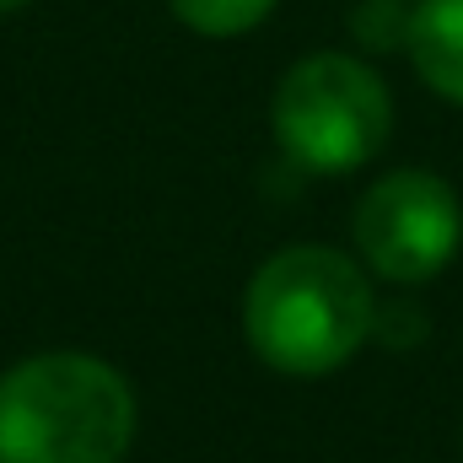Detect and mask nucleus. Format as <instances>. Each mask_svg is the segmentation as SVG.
<instances>
[{"label":"nucleus","mask_w":463,"mask_h":463,"mask_svg":"<svg viewBox=\"0 0 463 463\" xmlns=\"http://www.w3.org/2000/svg\"><path fill=\"white\" fill-rule=\"evenodd\" d=\"M377 329V302L361 264L324 248H280L242 297V335L259 361L286 377H324L345 366Z\"/></svg>","instance_id":"nucleus-1"},{"label":"nucleus","mask_w":463,"mask_h":463,"mask_svg":"<svg viewBox=\"0 0 463 463\" xmlns=\"http://www.w3.org/2000/svg\"><path fill=\"white\" fill-rule=\"evenodd\" d=\"M135 442V393L109 361L49 350L0 377V463H118Z\"/></svg>","instance_id":"nucleus-2"},{"label":"nucleus","mask_w":463,"mask_h":463,"mask_svg":"<svg viewBox=\"0 0 463 463\" xmlns=\"http://www.w3.org/2000/svg\"><path fill=\"white\" fill-rule=\"evenodd\" d=\"M275 140L318 178L366 167L393 129V98L383 76L355 54H307L275 87Z\"/></svg>","instance_id":"nucleus-3"},{"label":"nucleus","mask_w":463,"mask_h":463,"mask_svg":"<svg viewBox=\"0 0 463 463\" xmlns=\"http://www.w3.org/2000/svg\"><path fill=\"white\" fill-rule=\"evenodd\" d=\"M16 5H27V0H0V11H16Z\"/></svg>","instance_id":"nucleus-8"},{"label":"nucleus","mask_w":463,"mask_h":463,"mask_svg":"<svg viewBox=\"0 0 463 463\" xmlns=\"http://www.w3.org/2000/svg\"><path fill=\"white\" fill-rule=\"evenodd\" d=\"M404 33H410V11L399 0H366L355 11V38L366 49H404Z\"/></svg>","instance_id":"nucleus-7"},{"label":"nucleus","mask_w":463,"mask_h":463,"mask_svg":"<svg viewBox=\"0 0 463 463\" xmlns=\"http://www.w3.org/2000/svg\"><path fill=\"white\" fill-rule=\"evenodd\" d=\"M404 54L437 98L463 109V0H420L410 11Z\"/></svg>","instance_id":"nucleus-5"},{"label":"nucleus","mask_w":463,"mask_h":463,"mask_svg":"<svg viewBox=\"0 0 463 463\" xmlns=\"http://www.w3.org/2000/svg\"><path fill=\"white\" fill-rule=\"evenodd\" d=\"M463 242V205L448 178L426 167H399L377 178L355 205V248L361 259L393 280L420 286L453 264Z\"/></svg>","instance_id":"nucleus-4"},{"label":"nucleus","mask_w":463,"mask_h":463,"mask_svg":"<svg viewBox=\"0 0 463 463\" xmlns=\"http://www.w3.org/2000/svg\"><path fill=\"white\" fill-rule=\"evenodd\" d=\"M167 5L200 38H237V33L259 27L275 11V0H167Z\"/></svg>","instance_id":"nucleus-6"}]
</instances>
